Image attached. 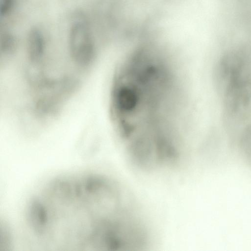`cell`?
I'll return each instance as SVG.
<instances>
[{
	"instance_id": "6da1fadb",
	"label": "cell",
	"mask_w": 251,
	"mask_h": 251,
	"mask_svg": "<svg viewBox=\"0 0 251 251\" xmlns=\"http://www.w3.org/2000/svg\"><path fill=\"white\" fill-rule=\"evenodd\" d=\"M132 198L104 176L64 175L49 181L29 201L28 227L39 241L59 251H118L138 217Z\"/></svg>"
},
{
	"instance_id": "7a4b0ae2",
	"label": "cell",
	"mask_w": 251,
	"mask_h": 251,
	"mask_svg": "<svg viewBox=\"0 0 251 251\" xmlns=\"http://www.w3.org/2000/svg\"><path fill=\"white\" fill-rule=\"evenodd\" d=\"M181 92L170 63L152 51L136 52L116 73L112 118L131 160L140 168H163L181 157Z\"/></svg>"
},
{
	"instance_id": "3957f363",
	"label": "cell",
	"mask_w": 251,
	"mask_h": 251,
	"mask_svg": "<svg viewBox=\"0 0 251 251\" xmlns=\"http://www.w3.org/2000/svg\"><path fill=\"white\" fill-rule=\"evenodd\" d=\"M69 48L72 61L77 68L84 69L92 64L94 46L89 29L84 23L76 22L71 27Z\"/></svg>"
},
{
	"instance_id": "277c9868",
	"label": "cell",
	"mask_w": 251,
	"mask_h": 251,
	"mask_svg": "<svg viewBox=\"0 0 251 251\" xmlns=\"http://www.w3.org/2000/svg\"><path fill=\"white\" fill-rule=\"evenodd\" d=\"M241 150L245 159L251 165V129L247 131L242 140Z\"/></svg>"
},
{
	"instance_id": "5b68a950",
	"label": "cell",
	"mask_w": 251,
	"mask_h": 251,
	"mask_svg": "<svg viewBox=\"0 0 251 251\" xmlns=\"http://www.w3.org/2000/svg\"><path fill=\"white\" fill-rule=\"evenodd\" d=\"M1 50L5 54L12 53L15 50L14 37L9 33H4L1 38Z\"/></svg>"
},
{
	"instance_id": "8992f818",
	"label": "cell",
	"mask_w": 251,
	"mask_h": 251,
	"mask_svg": "<svg viewBox=\"0 0 251 251\" xmlns=\"http://www.w3.org/2000/svg\"><path fill=\"white\" fill-rule=\"evenodd\" d=\"M0 231V250H8V248L11 247V231L6 224L4 223L3 227L1 226Z\"/></svg>"
},
{
	"instance_id": "52a82bcc",
	"label": "cell",
	"mask_w": 251,
	"mask_h": 251,
	"mask_svg": "<svg viewBox=\"0 0 251 251\" xmlns=\"http://www.w3.org/2000/svg\"><path fill=\"white\" fill-rule=\"evenodd\" d=\"M14 5V0H0V14L2 16L8 14Z\"/></svg>"
}]
</instances>
